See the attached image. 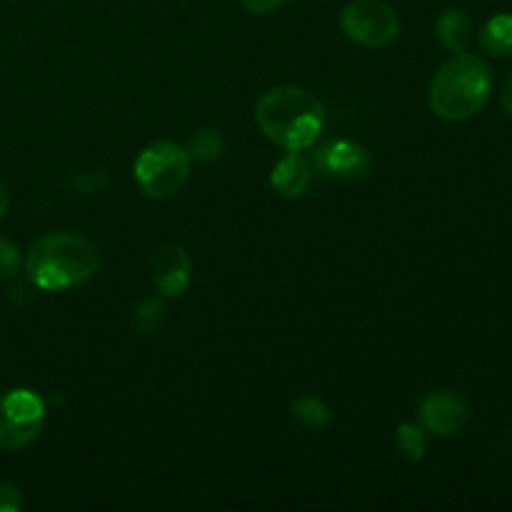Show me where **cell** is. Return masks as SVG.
<instances>
[{
	"label": "cell",
	"mask_w": 512,
	"mask_h": 512,
	"mask_svg": "<svg viewBox=\"0 0 512 512\" xmlns=\"http://www.w3.org/2000/svg\"><path fill=\"white\" fill-rule=\"evenodd\" d=\"M98 250L90 240L75 233L40 235L25 253V273L35 288L45 293L75 288L98 270Z\"/></svg>",
	"instance_id": "cell-2"
},
{
	"label": "cell",
	"mask_w": 512,
	"mask_h": 512,
	"mask_svg": "<svg viewBox=\"0 0 512 512\" xmlns=\"http://www.w3.org/2000/svg\"><path fill=\"white\" fill-rule=\"evenodd\" d=\"M313 165L323 178L338 180V183H358L370 173L368 150L350 140H330L320 145L313 155Z\"/></svg>",
	"instance_id": "cell-7"
},
{
	"label": "cell",
	"mask_w": 512,
	"mask_h": 512,
	"mask_svg": "<svg viewBox=\"0 0 512 512\" xmlns=\"http://www.w3.org/2000/svg\"><path fill=\"white\" fill-rule=\"evenodd\" d=\"M493 73L480 55L455 53L430 80L428 103L438 118L465 123L488 105Z\"/></svg>",
	"instance_id": "cell-3"
},
{
	"label": "cell",
	"mask_w": 512,
	"mask_h": 512,
	"mask_svg": "<svg viewBox=\"0 0 512 512\" xmlns=\"http://www.w3.org/2000/svg\"><path fill=\"white\" fill-rule=\"evenodd\" d=\"M283 3L285 0H243L245 10H250V13H255V15L273 13V10H278Z\"/></svg>",
	"instance_id": "cell-19"
},
{
	"label": "cell",
	"mask_w": 512,
	"mask_h": 512,
	"mask_svg": "<svg viewBox=\"0 0 512 512\" xmlns=\"http://www.w3.org/2000/svg\"><path fill=\"white\" fill-rule=\"evenodd\" d=\"M270 183L283 198H300L310 185L308 160L295 153V150H288V155L275 163L273 173H270Z\"/></svg>",
	"instance_id": "cell-10"
},
{
	"label": "cell",
	"mask_w": 512,
	"mask_h": 512,
	"mask_svg": "<svg viewBox=\"0 0 512 512\" xmlns=\"http://www.w3.org/2000/svg\"><path fill=\"white\" fill-rule=\"evenodd\" d=\"M23 508V493L15 485L0 483V512H18Z\"/></svg>",
	"instance_id": "cell-18"
},
{
	"label": "cell",
	"mask_w": 512,
	"mask_h": 512,
	"mask_svg": "<svg viewBox=\"0 0 512 512\" xmlns=\"http://www.w3.org/2000/svg\"><path fill=\"white\" fill-rule=\"evenodd\" d=\"M500 100H503V108L505 113L512 118V70L508 73V78H505L503 83V93H500Z\"/></svg>",
	"instance_id": "cell-20"
},
{
	"label": "cell",
	"mask_w": 512,
	"mask_h": 512,
	"mask_svg": "<svg viewBox=\"0 0 512 512\" xmlns=\"http://www.w3.org/2000/svg\"><path fill=\"white\" fill-rule=\"evenodd\" d=\"M45 425V403L28 388H15L0 395V448L23 450L33 443Z\"/></svg>",
	"instance_id": "cell-5"
},
{
	"label": "cell",
	"mask_w": 512,
	"mask_h": 512,
	"mask_svg": "<svg viewBox=\"0 0 512 512\" xmlns=\"http://www.w3.org/2000/svg\"><path fill=\"white\" fill-rule=\"evenodd\" d=\"M395 445L408 463H420L425 458V450H428V435H425L423 425L403 423L395 430Z\"/></svg>",
	"instance_id": "cell-14"
},
{
	"label": "cell",
	"mask_w": 512,
	"mask_h": 512,
	"mask_svg": "<svg viewBox=\"0 0 512 512\" xmlns=\"http://www.w3.org/2000/svg\"><path fill=\"white\" fill-rule=\"evenodd\" d=\"M470 410L463 395L453 390H435L420 403V423L438 438H453L468 425Z\"/></svg>",
	"instance_id": "cell-8"
},
{
	"label": "cell",
	"mask_w": 512,
	"mask_h": 512,
	"mask_svg": "<svg viewBox=\"0 0 512 512\" xmlns=\"http://www.w3.org/2000/svg\"><path fill=\"white\" fill-rule=\"evenodd\" d=\"M20 270V250L10 240L0 238V280L13 278Z\"/></svg>",
	"instance_id": "cell-17"
},
{
	"label": "cell",
	"mask_w": 512,
	"mask_h": 512,
	"mask_svg": "<svg viewBox=\"0 0 512 512\" xmlns=\"http://www.w3.org/2000/svg\"><path fill=\"white\" fill-rule=\"evenodd\" d=\"M343 33L363 48H383L400 33V18L385 0H353L340 13Z\"/></svg>",
	"instance_id": "cell-6"
},
{
	"label": "cell",
	"mask_w": 512,
	"mask_h": 512,
	"mask_svg": "<svg viewBox=\"0 0 512 512\" xmlns=\"http://www.w3.org/2000/svg\"><path fill=\"white\" fill-rule=\"evenodd\" d=\"M293 418L298 420L300 425L310 430H323L328 428L333 415H330V408L320 398H313V395H303L293 403Z\"/></svg>",
	"instance_id": "cell-15"
},
{
	"label": "cell",
	"mask_w": 512,
	"mask_h": 512,
	"mask_svg": "<svg viewBox=\"0 0 512 512\" xmlns=\"http://www.w3.org/2000/svg\"><path fill=\"white\" fill-rule=\"evenodd\" d=\"M480 48L493 58H512V13H498L480 28Z\"/></svg>",
	"instance_id": "cell-12"
},
{
	"label": "cell",
	"mask_w": 512,
	"mask_h": 512,
	"mask_svg": "<svg viewBox=\"0 0 512 512\" xmlns=\"http://www.w3.org/2000/svg\"><path fill=\"white\" fill-rule=\"evenodd\" d=\"M435 35H438L440 45L450 53H465L468 45L473 43V20L465 10L448 8L440 13L438 23H435Z\"/></svg>",
	"instance_id": "cell-11"
},
{
	"label": "cell",
	"mask_w": 512,
	"mask_h": 512,
	"mask_svg": "<svg viewBox=\"0 0 512 512\" xmlns=\"http://www.w3.org/2000/svg\"><path fill=\"white\" fill-rule=\"evenodd\" d=\"M255 120L268 140L285 150H308L320 138L325 108L310 90L298 85H280L260 95Z\"/></svg>",
	"instance_id": "cell-1"
},
{
	"label": "cell",
	"mask_w": 512,
	"mask_h": 512,
	"mask_svg": "<svg viewBox=\"0 0 512 512\" xmlns=\"http://www.w3.org/2000/svg\"><path fill=\"white\" fill-rule=\"evenodd\" d=\"M223 135L213 128H200L190 135L188 140V155L190 160H198V163H213L223 155Z\"/></svg>",
	"instance_id": "cell-13"
},
{
	"label": "cell",
	"mask_w": 512,
	"mask_h": 512,
	"mask_svg": "<svg viewBox=\"0 0 512 512\" xmlns=\"http://www.w3.org/2000/svg\"><path fill=\"white\" fill-rule=\"evenodd\" d=\"M8 208H10V193H8V188H5L3 180H0V218L8 213Z\"/></svg>",
	"instance_id": "cell-21"
},
{
	"label": "cell",
	"mask_w": 512,
	"mask_h": 512,
	"mask_svg": "<svg viewBox=\"0 0 512 512\" xmlns=\"http://www.w3.org/2000/svg\"><path fill=\"white\" fill-rule=\"evenodd\" d=\"M193 263L183 245L168 243L153 255V283L163 298H178L188 290Z\"/></svg>",
	"instance_id": "cell-9"
},
{
	"label": "cell",
	"mask_w": 512,
	"mask_h": 512,
	"mask_svg": "<svg viewBox=\"0 0 512 512\" xmlns=\"http://www.w3.org/2000/svg\"><path fill=\"white\" fill-rule=\"evenodd\" d=\"M165 318V305L160 298H148L135 308L133 313V330L138 335L158 333Z\"/></svg>",
	"instance_id": "cell-16"
},
{
	"label": "cell",
	"mask_w": 512,
	"mask_h": 512,
	"mask_svg": "<svg viewBox=\"0 0 512 512\" xmlns=\"http://www.w3.org/2000/svg\"><path fill=\"white\" fill-rule=\"evenodd\" d=\"M135 180L148 198H175L190 180L188 150L168 140L148 145L135 160Z\"/></svg>",
	"instance_id": "cell-4"
}]
</instances>
